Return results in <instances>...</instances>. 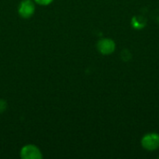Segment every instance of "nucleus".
<instances>
[{"instance_id": "obj_4", "label": "nucleus", "mask_w": 159, "mask_h": 159, "mask_svg": "<svg viewBox=\"0 0 159 159\" xmlns=\"http://www.w3.org/2000/svg\"><path fill=\"white\" fill-rule=\"evenodd\" d=\"M20 157L21 159H42L43 154L36 145L26 144L21 147L20 151Z\"/></svg>"}, {"instance_id": "obj_2", "label": "nucleus", "mask_w": 159, "mask_h": 159, "mask_svg": "<svg viewBox=\"0 0 159 159\" xmlns=\"http://www.w3.org/2000/svg\"><path fill=\"white\" fill-rule=\"evenodd\" d=\"M96 48L97 50L104 56H108L113 54L116 51V42L109 37H102L101 39L98 40L97 44H96Z\"/></svg>"}, {"instance_id": "obj_5", "label": "nucleus", "mask_w": 159, "mask_h": 159, "mask_svg": "<svg viewBox=\"0 0 159 159\" xmlns=\"http://www.w3.org/2000/svg\"><path fill=\"white\" fill-rule=\"evenodd\" d=\"M131 25L133 28L137 30H141L146 26V20L143 16H141V15L134 16L131 19Z\"/></svg>"}, {"instance_id": "obj_6", "label": "nucleus", "mask_w": 159, "mask_h": 159, "mask_svg": "<svg viewBox=\"0 0 159 159\" xmlns=\"http://www.w3.org/2000/svg\"><path fill=\"white\" fill-rule=\"evenodd\" d=\"M7 109V102L4 99H0V114H3Z\"/></svg>"}, {"instance_id": "obj_1", "label": "nucleus", "mask_w": 159, "mask_h": 159, "mask_svg": "<svg viewBox=\"0 0 159 159\" xmlns=\"http://www.w3.org/2000/svg\"><path fill=\"white\" fill-rule=\"evenodd\" d=\"M142 147L149 152L156 151L159 148V134L157 132H149L144 134L141 139Z\"/></svg>"}, {"instance_id": "obj_7", "label": "nucleus", "mask_w": 159, "mask_h": 159, "mask_svg": "<svg viewBox=\"0 0 159 159\" xmlns=\"http://www.w3.org/2000/svg\"><path fill=\"white\" fill-rule=\"evenodd\" d=\"M35 4L39 6H48L50 5L54 0H34Z\"/></svg>"}, {"instance_id": "obj_3", "label": "nucleus", "mask_w": 159, "mask_h": 159, "mask_svg": "<svg viewBox=\"0 0 159 159\" xmlns=\"http://www.w3.org/2000/svg\"><path fill=\"white\" fill-rule=\"evenodd\" d=\"M35 12V3L34 0H22L18 7V14L22 19H30Z\"/></svg>"}]
</instances>
